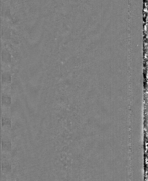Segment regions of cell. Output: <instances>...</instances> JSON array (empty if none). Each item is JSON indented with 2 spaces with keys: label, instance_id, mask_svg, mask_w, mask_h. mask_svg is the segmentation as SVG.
I'll use <instances>...</instances> for the list:
<instances>
[{
  "label": "cell",
  "instance_id": "obj_2",
  "mask_svg": "<svg viewBox=\"0 0 148 181\" xmlns=\"http://www.w3.org/2000/svg\"><path fill=\"white\" fill-rule=\"evenodd\" d=\"M2 126H7L8 127H11V122L10 119L7 118L3 117L2 120Z\"/></svg>",
  "mask_w": 148,
  "mask_h": 181
},
{
  "label": "cell",
  "instance_id": "obj_3",
  "mask_svg": "<svg viewBox=\"0 0 148 181\" xmlns=\"http://www.w3.org/2000/svg\"><path fill=\"white\" fill-rule=\"evenodd\" d=\"M2 169L5 172H9L11 169V165L10 164L8 163H3L2 165Z\"/></svg>",
  "mask_w": 148,
  "mask_h": 181
},
{
  "label": "cell",
  "instance_id": "obj_1",
  "mask_svg": "<svg viewBox=\"0 0 148 181\" xmlns=\"http://www.w3.org/2000/svg\"><path fill=\"white\" fill-rule=\"evenodd\" d=\"M2 148L4 150L9 151L11 148V142L9 140H3Z\"/></svg>",
  "mask_w": 148,
  "mask_h": 181
}]
</instances>
